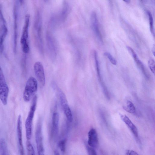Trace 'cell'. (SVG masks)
<instances>
[{
	"mask_svg": "<svg viewBox=\"0 0 155 155\" xmlns=\"http://www.w3.org/2000/svg\"><path fill=\"white\" fill-rule=\"evenodd\" d=\"M41 17L40 12L37 11L35 15L34 24V35L36 44L39 51L43 52V44L41 36Z\"/></svg>",
	"mask_w": 155,
	"mask_h": 155,
	"instance_id": "obj_1",
	"label": "cell"
},
{
	"mask_svg": "<svg viewBox=\"0 0 155 155\" xmlns=\"http://www.w3.org/2000/svg\"><path fill=\"white\" fill-rule=\"evenodd\" d=\"M37 99V96H35L25 122L26 137L28 141L31 139V136L32 123L36 109Z\"/></svg>",
	"mask_w": 155,
	"mask_h": 155,
	"instance_id": "obj_2",
	"label": "cell"
},
{
	"mask_svg": "<svg viewBox=\"0 0 155 155\" xmlns=\"http://www.w3.org/2000/svg\"><path fill=\"white\" fill-rule=\"evenodd\" d=\"M38 90V82L34 77H30L28 79L24 91L23 98L26 102H29Z\"/></svg>",
	"mask_w": 155,
	"mask_h": 155,
	"instance_id": "obj_3",
	"label": "cell"
},
{
	"mask_svg": "<svg viewBox=\"0 0 155 155\" xmlns=\"http://www.w3.org/2000/svg\"><path fill=\"white\" fill-rule=\"evenodd\" d=\"M9 88L0 64V99L4 105L7 103Z\"/></svg>",
	"mask_w": 155,
	"mask_h": 155,
	"instance_id": "obj_4",
	"label": "cell"
},
{
	"mask_svg": "<svg viewBox=\"0 0 155 155\" xmlns=\"http://www.w3.org/2000/svg\"><path fill=\"white\" fill-rule=\"evenodd\" d=\"M35 140L38 155H45L41 120H39L37 125L35 132Z\"/></svg>",
	"mask_w": 155,
	"mask_h": 155,
	"instance_id": "obj_5",
	"label": "cell"
},
{
	"mask_svg": "<svg viewBox=\"0 0 155 155\" xmlns=\"http://www.w3.org/2000/svg\"><path fill=\"white\" fill-rule=\"evenodd\" d=\"M58 91L61 105L64 113L68 121L71 122L73 120V115L66 96L61 90L59 89Z\"/></svg>",
	"mask_w": 155,
	"mask_h": 155,
	"instance_id": "obj_6",
	"label": "cell"
},
{
	"mask_svg": "<svg viewBox=\"0 0 155 155\" xmlns=\"http://www.w3.org/2000/svg\"><path fill=\"white\" fill-rule=\"evenodd\" d=\"M30 18V15L27 14L25 16L24 24L20 39V43L21 47H25L29 45L28 39V28Z\"/></svg>",
	"mask_w": 155,
	"mask_h": 155,
	"instance_id": "obj_7",
	"label": "cell"
},
{
	"mask_svg": "<svg viewBox=\"0 0 155 155\" xmlns=\"http://www.w3.org/2000/svg\"><path fill=\"white\" fill-rule=\"evenodd\" d=\"M35 76L40 83L44 86L45 83V78L44 68L42 63L39 61L36 62L34 65Z\"/></svg>",
	"mask_w": 155,
	"mask_h": 155,
	"instance_id": "obj_8",
	"label": "cell"
},
{
	"mask_svg": "<svg viewBox=\"0 0 155 155\" xmlns=\"http://www.w3.org/2000/svg\"><path fill=\"white\" fill-rule=\"evenodd\" d=\"M91 29L97 38L100 41H102V38L100 33L99 26L98 21L96 13L92 12L90 18Z\"/></svg>",
	"mask_w": 155,
	"mask_h": 155,
	"instance_id": "obj_9",
	"label": "cell"
},
{
	"mask_svg": "<svg viewBox=\"0 0 155 155\" xmlns=\"http://www.w3.org/2000/svg\"><path fill=\"white\" fill-rule=\"evenodd\" d=\"M17 131L20 155H24V149L22 139L21 117L20 114L18 117Z\"/></svg>",
	"mask_w": 155,
	"mask_h": 155,
	"instance_id": "obj_10",
	"label": "cell"
},
{
	"mask_svg": "<svg viewBox=\"0 0 155 155\" xmlns=\"http://www.w3.org/2000/svg\"><path fill=\"white\" fill-rule=\"evenodd\" d=\"M88 145L93 148L97 147L99 144L98 138L97 133L96 130L91 128L88 134Z\"/></svg>",
	"mask_w": 155,
	"mask_h": 155,
	"instance_id": "obj_11",
	"label": "cell"
},
{
	"mask_svg": "<svg viewBox=\"0 0 155 155\" xmlns=\"http://www.w3.org/2000/svg\"><path fill=\"white\" fill-rule=\"evenodd\" d=\"M47 44L49 55L54 58L56 56V50L55 41L52 35L48 33L46 35Z\"/></svg>",
	"mask_w": 155,
	"mask_h": 155,
	"instance_id": "obj_12",
	"label": "cell"
},
{
	"mask_svg": "<svg viewBox=\"0 0 155 155\" xmlns=\"http://www.w3.org/2000/svg\"><path fill=\"white\" fill-rule=\"evenodd\" d=\"M119 115L122 120L131 131L135 137L138 139V133L136 126L126 115L121 114H120Z\"/></svg>",
	"mask_w": 155,
	"mask_h": 155,
	"instance_id": "obj_13",
	"label": "cell"
},
{
	"mask_svg": "<svg viewBox=\"0 0 155 155\" xmlns=\"http://www.w3.org/2000/svg\"><path fill=\"white\" fill-rule=\"evenodd\" d=\"M59 115L57 112H54L52 115V132L55 139L57 138L59 132Z\"/></svg>",
	"mask_w": 155,
	"mask_h": 155,
	"instance_id": "obj_14",
	"label": "cell"
},
{
	"mask_svg": "<svg viewBox=\"0 0 155 155\" xmlns=\"http://www.w3.org/2000/svg\"><path fill=\"white\" fill-rule=\"evenodd\" d=\"M17 6L15 5L14 9V51L15 53L16 51L17 42L18 36L17 24Z\"/></svg>",
	"mask_w": 155,
	"mask_h": 155,
	"instance_id": "obj_15",
	"label": "cell"
},
{
	"mask_svg": "<svg viewBox=\"0 0 155 155\" xmlns=\"http://www.w3.org/2000/svg\"><path fill=\"white\" fill-rule=\"evenodd\" d=\"M0 35V53L2 54L4 49V41L8 33V29L6 25H2Z\"/></svg>",
	"mask_w": 155,
	"mask_h": 155,
	"instance_id": "obj_16",
	"label": "cell"
},
{
	"mask_svg": "<svg viewBox=\"0 0 155 155\" xmlns=\"http://www.w3.org/2000/svg\"><path fill=\"white\" fill-rule=\"evenodd\" d=\"M127 49L137 65L139 66L140 68H141L142 71L143 72L144 74H146L144 66L142 63L138 58L137 55L134 50L130 47H128L127 48Z\"/></svg>",
	"mask_w": 155,
	"mask_h": 155,
	"instance_id": "obj_17",
	"label": "cell"
},
{
	"mask_svg": "<svg viewBox=\"0 0 155 155\" xmlns=\"http://www.w3.org/2000/svg\"><path fill=\"white\" fill-rule=\"evenodd\" d=\"M70 5L67 1H64L62 9L61 14V20L64 21L67 17L70 12Z\"/></svg>",
	"mask_w": 155,
	"mask_h": 155,
	"instance_id": "obj_18",
	"label": "cell"
},
{
	"mask_svg": "<svg viewBox=\"0 0 155 155\" xmlns=\"http://www.w3.org/2000/svg\"><path fill=\"white\" fill-rule=\"evenodd\" d=\"M0 155H9L6 142L3 138L0 140Z\"/></svg>",
	"mask_w": 155,
	"mask_h": 155,
	"instance_id": "obj_19",
	"label": "cell"
},
{
	"mask_svg": "<svg viewBox=\"0 0 155 155\" xmlns=\"http://www.w3.org/2000/svg\"><path fill=\"white\" fill-rule=\"evenodd\" d=\"M123 108L127 112L132 114L136 113V109L133 103L128 100L127 101L126 106H124Z\"/></svg>",
	"mask_w": 155,
	"mask_h": 155,
	"instance_id": "obj_20",
	"label": "cell"
},
{
	"mask_svg": "<svg viewBox=\"0 0 155 155\" xmlns=\"http://www.w3.org/2000/svg\"><path fill=\"white\" fill-rule=\"evenodd\" d=\"M147 14L148 16L150 29L151 33L154 36V31L153 26V19L152 15L150 11H147Z\"/></svg>",
	"mask_w": 155,
	"mask_h": 155,
	"instance_id": "obj_21",
	"label": "cell"
},
{
	"mask_svg": "<svg viewBox=\"0 0 155 155\" xmlns=\"http://www.w3.org/2000/svg\"><path fill=\"white\" fill-rule=\"evenodd\" d=\"M27 155H35V150L31 143L28 141L26 143Z\"/></svg>",
	"mask_w": 155,
	"mask_h": 155,
	"instance_id": "obj_22",
	"label": "cell"
},
{
	"mask_svg": "<svg viewBox=\"0 0 155 155\" xmlns=\"http://www.w3.org/2000/svg\"><path fill=\"white\" fill-rule=\"evenodd\" d=\"M66 140L62 139L58 143V146L61 151L64 153L65 152L66 149Z\"/></svg>",
	"mask_w": 155,
	"mask_h": 155,
	"instance_id": "obj_23",
	"label": "cell"
},
{
	"mask_svg": "<svg viewBox=\"0 0 155 155\" xmlns=\"http://www.w3.org/2000/svg\"><path fill=\"white\" fill-rule=\"evenodd\" d=\"M148 66L151 71L154 74H155V61L152 58H150L148 61Z\"/></svg>",
	"mask_w": 155,
	"mask_h": 155,
	"instance_id": "obj_24",
	"label": "cell"
},
{
	"mask_svg": "<svg viewBox=\"0 0 155 155\" xmlns=\"http://www.w3.org/2000/svg\"><path fill=\"white\" fill-rule=\"evenodd\" d=\"M104 54L107 57L112 64L114 65H116L117 64V62L116 60L109 53L106 52L104 53Z\"/></svg>",
	"mask_w": 155,
	"mask_h": 155,
	"instance_id": "obj_25",
	"label": "cell"
},
{
	"mask_svg": "<svg viewBox=\"0 0 155 155\" xmlns=\"http://www.w3.org/2000/svg\"><path fill=\"white\" fill-rule=\"evenodd\" d=\"M88 155H97V153L94 149H93L88 146L86 147Z\"/></svg>",
	"mask_w": 155,
	"mask_h": 155,
	"instance_id": "obj_26",
	"label": "cell"
},
{
	"mask_svg": "<svg viewBox=\"0 0 155 155\" xmlns=\"http://www.w3.org/2000/svg\"><path fill=\"white\" fill-rule=\"evenodd\" d=\"M126 155H139L136 151L131 150H127Z\"/></svg>",
	"mask_w": 155,
	"mask_h": 155,
	"instance_id": "obj_27",
	"label": "cell"
},
{
	"mask_svg": "<svg viewBox=\"0 0 155 155\" xmlns=\"http://www.w3.org/2000/svg\"><path fill=\"white\" fill-rule=\"evenodd\" d=\"M0 19L1 20V21L3 22V24L6 25V21L2 13L1 7V5H0Z\"/></svg>",
	"mask_w": 155,
	"mask_h": 155,
	"instance_id": "obj_28",
	"label": "cell"
},
{
	"mask_svg": "<svg viewBox=\"0 0 155 155\" xmlns=\"http://www.w3.org/2000/svg\"><path fill=\"white\" fill-rule=\"evenodd\" d=\"M155 45H153V47L152 48V52L153 53V55L154 56V54H155Z\"/></svg>",
	"mask_w": 155,
	"mask_h": 155,
	"instance_id": "obj_29",
	"label": "cell"
},
{
	"mask_svg": "<svg viewBox=\"0 0 155 155\" xmlns=\"http://www.w3.org/2000/svg\"><path fill=\"white\" fill-rule=\"evenodd\" d=\"M54 155H60L59 152L57 150H55L54 151Z\"/></svg>",
	"mask_w": 155,
	"mask_h": 155,
	"instance_id": "obj_30",
	"label": "cell"
},
{
	"mask_svg": "<svg viewBox=\"0 0 155 155\" xmlns=\"http://www.w3.org/2000/svg\"><path fill=\"white\" fill-rule=\"evenodd\" d=\"M124 1L126 2V3L128 4L130 3V1L129 0H124Z\"/></svg>",
	"mask_w": 155,
	"mask_h": 155,
	"instance_id": "obj_31",
	"label": "cell"
},
{
	"mask_svg": "<svg viewBox=\"0 0 155 155\" xmlns=\"http://www.w3.org/2000/svg\"><path fill=\"white\" fill-rule=\"evenodd\" d=\"M19 2H20V3L21 4H22L23 3L24 1H23V0H20V1H19Z\"/></svg>",
	"mask_w": 155,
	"mask_h": 155,
	"instance_id": "obj_32",
	"label": "cell"
}]
</instances>
